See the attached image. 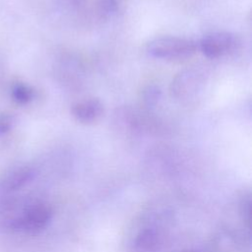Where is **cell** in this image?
Instances as JSON below:
<instances>
[{
    "label": "cell",
    "instance_id": "7a4b0ae2",
    "mask_svg": "<svg viewBox=\"0 0 252 252\" xmlns=\"http://www.w3.org/2000/svg\"><path fill=\"white\" fill-rule=\"evenodd\" d=\"M198 43L190 38L179 36H160L151 40L147 45L148 53L159 59L179 60L196 53Z\"/></svg>",
    "mask_w": 252,
    "mask_h": 252
},
{
    "label": "cell",
    "instance_id": "ba28073f",
    "mask_svg": "<svg viewBox=\"0 0 252 252\" xmlns=\"http://www.w3.org/2000/svg\"><path fill=\"white\" fill-rule=\"evenodd\" d=\"M160 89L156 85L146 86L141 94V99L146 107H154L157 105L160 98Z\"/></svg>",
    "mask_w": 252,
    "mask_h": 252
},
{
    "label": "cell",
    "instance_id": "6da1fadb",
    "mask_svg": "<svg viewBox=\"0 0 252 252\" xmlns=\"http://www.w3.org/2000/svg\"><path fill=\"white\" fill-rule=\"evenodd\" d=\"M0 216L10 230L34 234L49 224L52 210L48 204L39 200L7 198L0 203Z\"/></svg>",
    "mask_w": 252,
    "mask_h": 252
},
{
    "label": "cell",
    "instance_id": "277c9868",
    "mask_svg": "<svg viewBox=\"0 0 252 252\" xmlns=\"http://www.w3.org/2000/svg\"><path fill=\"white\" fill-rule=\"evenodd\" d=\"M72 116L82 124H92L98 121L103 113L104 106L100 99L96 97L86 98L72 105Z\"/></svg>",
    "mask_w": 252,
    "mask_h": 252
},
{
    "label": "cell",
    "instance_id": "8992f818",
    "mask_svg": "<svg viewBox=\"0 0 252 252\" xmlns=\"http://www.w3.org/2000/svg\"><path fill=\"white\" fill-rule=\"evenodd\" d=\"M197 86V74L192 71L180 72L171 83V94L177 98L189 96L195 92Z\"/></svg>",
    "mask_w": 252,
    "mask_h": 252
},
{
    "label": "cell",
    "instance_id": "5b68a950",
    "mask_svg": "<svg viewBox=\"0 0 252 252\" xmlns=\"http://www.w3.org/2000/svg\"><path fill=\"white\" fill-rule=\"evenodd\" d=\"M33 171L28 166L18 167L7 173L1 181V188L5 193H11L24 187L31 181Z\"/></svg>",
    "mask_w": 252,
    "mask_h": 252
},
{
    "label": "cell",
    "instance_id": "52a82bcc",
    "mask_svg": "<svg viewBox=\"0 0 252 252\" xmlns=\"http://www.w3.org/2000/svg\"><path fill=\"white\" fill-rule=\"evenodd\" d=\"M13 99L19 104H27L34 97V91L30 86L24 83H16L12 87L11 92Z\"/></svg>",
    "mask_w": 252,
    "mask_h": 252
},
{
    "label": "cell",
    "instance_id": "3957f363",
    "mask_svg": "<svg viewBox=\"0 0 252 252\" xmlns=\"http://www.w3.org/2000/svg\"><path fill=\"white\" fill-rule=\"evenodd\" d=\"M237 37L228 32H214L202 37L198 47L208 58H220L234 51Z\"/></svg>",
    "mask_w": 252,
    "mask_h": 252
}]
</instances>
